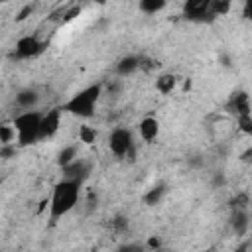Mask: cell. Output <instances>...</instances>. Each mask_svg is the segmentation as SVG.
<instances>
[{"label": "cell", "mask_w": 252, "mask_h": 252, "mask_svg": "<svg viewBox=\"0 0 252 252\" xmlns=\"http://www.w3.org/2000/svg\"><path fill=\"white\" fill-rule=\"evenodd\" d=\"M108 148L112 156L118 159H134L136 156V144H134V134L128 128H114L108 136Z\"/></svg>", "instance_id": "277c9868"}, {"label": "cell", "mask_w": 252, "mask_h": 252, "mask_svg": "<svg viewBox=\"0 0 252 252\" xmlns=\"http://www.w3.org/2000/svg\"><path fill=\"white\" fill-rule=\"evenodd\" d=\"M2 2H10V0H2Z\"/></svg>", "instance_id": "7402d4cb"}, {"label": "cell", "mask_w": 252, "mask_h": 252, "mask_svg": "<svg viewBox=\"0 0 252 252\" xmlns=\"http://www.w3.org/2000/svg\"><path fill=\"white\" fill-rule=\"evenodd\" d=\"M100 94H102V85L93 83V85L81 89L79 93H75L67 102H63L61 110L67 114H73L77 118H91V116H94Z\"/></svg>", "instance_id": "7a4b0ae2"}, {"label": "cell", "mask_w": 252, "mask_h": 252, "mask_svg": "<svg viewBox=\"0 0 252 252\" xmlns=\"http://www.w3.org/2000/svg\"><path fill=\"white\" fill-rule=\"evenodd\" d=\"M91 169H93L91 161H87V159H83V158H79V156H77L73 161H69L67 165L61 167L63 177L77 179V181H85V179L91 175Z\"/></svg>", "instance_id": "52a82bcc"}, {"label": "cell", "mask_w": 252, "mask_h": 252, "mask_svg": "<svg viewBox=\"0 0 252 252\" xmlns=\"http://www.w3.org/2000/svg\"><path fill=\"white\" fill-rule=\"evenodd\" d=\"M16 138V130L12 124H0V144H12Z\"/></svg>", "instance_id": "ac0fdd59"}, {"label": "cell", "mask_w": 252, "mask_h": 252, "mask_svg": "<svg viewBox=\"0 0 252 252\" xmlns=\"http://www.w3.org/2000/svg\"><path fill=\"white\" fill-rule=\"evenodd\" d=\"M94 2H96V4H104L106 0H94Z\"/></svg>", "instance_id": "44dd1931"}, {"label": "cell", "mask_w": 252, "mask_h": 252, "mask_svg": "<svg viewBox=\"0 0 252 252\" xmlns=\"http://www.w3.org/2000/svg\"><path fill=\"white\" fill-rule=\"evenodd\" d=\"M79 138H81V142H85V144H93V142L96 140V130L91 128V126H81Z\"/></svg>", "instance_id": "ffe728a7"}, {"label": "cell", "mask_w": 252, "mask_h": 252, "mask_svg": "<svg viewBox=\"0 0 252 252\" xmlns=\"http://www.w3.org/2000/svg\"><path fill=\"white\" fill-rule=\"evenodd\" d=\"M138 132H140V136H142L144 142L152 144V142L158 138V134H159V122H158L154 116H146V118L140 120Z\"/></svg>", "instance_id": "30bf717a"}, {"label": "cell", "mask_w": 252, "mask_h": 252, "mask_svg": "<svg viewBox=\"0 0 252 252\" xmlns=\"http://www.w3.org/2000/svg\"><path fill=\"white\" fill-rule=\"evenodd\" d=\"M230 10V0H213L211 4V16H224Z\"/></svg>", "instance_id": "d6986e66"}, {"label": "cell", "mask_w": 252, "mask_h": 252, "mask_svg": "<svg viewBox=\"0 0 252 252\" xmlns=\"http://www.w3.org/2000/svg\"><path fill=\"white\" fill-rule=\"evenodd\" d=\"M45 49V43L39 41L35 35H24L14 45V57L16 59H33Z\"/></svg>", "instance_id": "5b68a950"}, {"label": "cell", "mask_w": 252, "mask_h": 252, "mask_svg": "<svg viewBox=\"0 0 252 252\" xmlns=\"http://www.w3.org/2000/svg\"><path fill=\"white\" fill-rule=\"evenodd\" d=\"M211 4H213V0H185L183 16L187 20L203 22L205 16H211Z\"/></svg>", "instance_id": "ba28073f"}, {"label": "cell", "mask_w": 252, "mask_h": 252, "mask_svg": "<svg viewBox=\"0 0 252 252\" xmlns=\"http://www.w3.org/2000/svg\"><path fill=\"white\" fill-rule=\"evenodd\" d=\"M230 226H232V230H234L236 236H244L248 232V228H250V217H248L246 207H234L232 209Z\"/></svg>", "instance_id": "9c48e42d"}, {"label": "cell", "mask_w": 252, "mask_h": 252, "mask_svg": "<svg viewBox=\"0 0 252 252\" xmlns=\"http://www.w3.org/2000/svg\"><path fill=\"white\" fill-rule=\"evenodd\" d=\"M39 102V94L37 91L33 89H22L16 93V104L22 108V110H30V108H35Z\"/></svg>", "instance_id": "4fadbf2b"}, {"label": "cell", "mask_w": 252, "mask_h": 252, "mask_svg": "<svg viewBox=\"0 0 252 252\" xmlns=\"http://www.w3.org/2000/svg\"><path fill=\"white\" fill-rule=\"evenodd\" d=\"M81 189H83V181L69 179V177H63L61 181H57L53 185L51 199H49V219H51V222H57L63 215H67L79 203Z\"/></svg>", "instance_id": "6da1fadb"}, {"label": "cell", "mask_w": 252, "mask_h": 252, "mask_svg": "<svg viewBox=\"0 0 252 252\" xmlns=\"http://www.w3.org/2000/svg\"><path fill=\"white\" fill-rule=\"evenodd\" d=\"M175 85H177V79H175V75H171V73H163V75H159L158 81H156V89H158L161 94H169V93L175 89Z\"/></svg>", "instance_id": "9a60e30c"}, {"label": "cell", "mask_w": 252, "mask_h": 252, "mask_svg": "<svg viewBox=\"0 0 252 252\" xmlns=\"http://www.w3.org/2000/svg\"><path fill=\"white\" fill-rule=\"evenodd\" d=\"M165 4H167V0H140L138 2L140 10L144 14H158L165 8Z\"/></svg>", "instance_id": "2e32d148"}, {"label": "cell", "mask_w": 252, "mask_h": 252, "mask_svg": "<svg viewBox=\"0 0 252 252\" xmlns=\"http://www.w3.org/2000/svg\"><path fill=\"white\" fill-rule=\"evenodd\" d=\"M39 122H41V112L35 108L22 110L14 116L12 126L16 130V142L20 148H28L39 142Z\"/></svg>", "instance_id": "3957f363"}, {"label": "cell", "mask_w": 252, "mask_h": 252, "mask_svg": "<svg viewBox=\"0 0 252 252\" xmlns=\"http://www.w3.org/2000/svg\"><path fill=\"white\" fill-rule=\"evenodd\" d=\"M77 158V148L75 146H65L59 154H57V163H59V167H63V165H67L69 161H73Z\"/></svg>", "instance_id": "e0dca14e"}, {"label": "cell", "mask_w": 252, "mask_h": 252, "mask_svg": "<svg viewBox=\"0 0 252 252\" xmlns=\"http://www.w3.org/2000/svg\"><path fill=\"white\" fill-rule=\"evenodd\" d=\"M165 191H167V187H165L163 183L154 185L152 189H148V191L144 193V203H146L148 207H156L158 203H161V199H163Z\"/></svg>", "instance_id": "5bb4252c"}, {"label": "cell", "mask_w": 252, "mask_h": 252, "mask_svg": "<svg viewBox=\"0 0 252 252\" xmlns=\"http://www.w3.org/2000/svg\"><path fill=\"white\" fill-rule=\"evenodd\" d=\"M61 116H63V110L61 106L57 108H51L47 112H41V122H39V140H45V138H53L61 126Z\"/></svg>", "instance_id": "8992f818"}, {"label": "cell", "mask_w": 252, "mask_h": 252, "mask_svg": "<svg viewBox=\"0 0 252 252\" xmlns=\"http://www.w3.org/2000/svg\"><path fill=\"white\" fill-rule=\"evenodd\" d=\"M228 112L236 114L238 116H244V114H250V106H248V94L246 93H234L226 104Z\"/></svg>", "instance_id": "8fae6325"}, {"label": "cell", "mask_w": 252, "mask_h": 252, "mask_svg": "<svg viewBox=\"0 0 252 252\" xmlns=\"http://www.w3.org/2000/svg\"><path fill=\"white\" fill-rule=\"evenodd\" d=\"M140 67H142V59H140V57H136V55H126V57H122V59L116 63V75H120V77H130V75H134Z\"/></svg>", "instance_id": "7c38bea8"}]
</instances>
